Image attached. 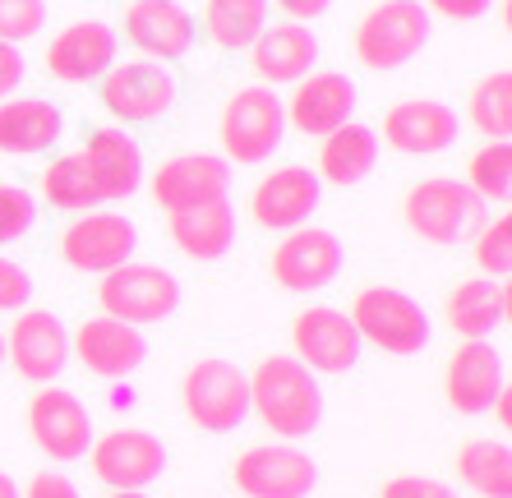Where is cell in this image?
I'll use <instances>...</instances> for the list:
<instances>
[{"label": "cell", "mask_w": 512, "mask_h": 498, "mask_svg": "<svg viewBox=\"0 0 512 498\" xmlns=\"http://www.w3.org/2000/svg\"><path fill=\"white\" fill-rule=\"evenodd\" d=\"M107 498H148V494H143V489H111Z\"/></svg>", "instance_id": "bcb514c9"}, {"label": "cell", "mask_w": 512, "mask_h": 498, "mask_svg": "<svg viewBox=\"0 0 512 498\" xmlns=\"http://www.w3.org/2000/svg\"><path fill=\"white\" fill-rule=\"evenodd\" d=\"M180 282L176 273L157 268V263H120L111 273H102L97 282V305L102 314L120 323H134V328H148V323H162L180 309Z\"/></svg>", "instance_id": "52a82bcc"}, {"label": "cell", "mask_w": 512, "mask_h": 498, "mask_svg": "<svg viewBox=\"0 0 512 498\" xmlns=\"http://www.w3.org/2000/svg\"><path fill=\"white\" fill-rule=\"evenodd\" d=\"M379 166V134L360 120H346L333 134L319 139V171L314 176L328 180V185H360Z\"/></svg>", "instance_id": "f1b7e54d"}, {"label": "cell", "mask_w": 512, "mask_h": 498, "mask_svg": "<svg viewBox=\"0 0 512 498\" xmlns=\"http://www.w3.org/2000/svg\"><path fill=\"white\" fill-rule=\"evenodd\" d=\"M291 346H296L291 356L314 374H346V369L360 365V351H365L356 323L346 319V309L333 305L300 309L291 319Z\"/></svg>", "instance_id": "5bb4252c"}, {"label": "cell", "mask_w": 512, "mask_h": 498, "mask_svg": "<svg viewBox=\"0 0 512 498\" xmlns=\"http://www.w3.org/2000/svg\"><path fill=\"white\" fill-rule=\"evenodd\" d=\"M125 37L139 47V56L171 65V60L190 56L194 14L180 0H130L125 5Z\"/></svg>", "instance_id": "cb8c5ba5"}, {"label": "cell", "mask_w": 512, "mask_h": 498, "mask_svg": "<svg viewBox=\"0 0 512 498\" xmlns=\"http://www.w3.org/2000/svg\"><path fill=\"white\" fill-rule=\"evenodd\" d=\"M139 249V226L130 217L111 213V208H93L79 213L65 231H60V259L70 263L74 273H111L120 263L134 259Z\"/></svg>", "instance_id": "4fadbf2b"}, {"label": "cell", "mask_w": 512, "mask_h": 498, "mask_svg": "<svg viewBox=\"0 0 512 498\" xmlns=\"http://www.w3.org/2000/svg\"><path fill=\"white\" fill-rule=\"evenodd\" d=\"M24 74H28L24 51L10 47V42H0V102H5V97H14V88L24 83Z\"/></svg>", "instance_id": "b9f144b4"}, {"label": "cell", "mask_w": 512, "mask_h": 498, "mask_svg": "<svg viewBox=\"0 0 512 498\" xmlns=\"http://www.w3.org/2000/svg\"><path fill=\"white\" fill-rule=\"evenodd\" d=\"M323 203V180L310 166H273L250 190V217L263 231H296L310 226Z\"/></svg>", "instance_id": "e0dca14e"}, {"label": "cell", "mask_w": 512, "mask_h": 498, "mask_svg": "<svg viewBox=\"0 0 512 498\" xmlns=\"http://www.w3.org/2000/svg\"><path fill=\"white\" fill-rule=\"evenodd\" d=\"M0 498H19V485H14V475L0 471Z\"/></svg>", "instance_id": "f6af8a7d"}, {"label": "cell", "mask_w": 512, "mask_h": 498, "mask_svg": "<svg viewBox=\"0 0 512 498\" xmlns=\"http://www.w3.org/2000/svg\"><path fill=\"white\" fill-rule=\"evenodd\" d=\"M0 365H5V332H0Z\"/></svg>", "instance_id": "7dc6e473"}, {"label": "cell", "mask_w": 512, "mask_h": 498, "mask_svg": "<svg viewBox=\"0 0 512 498\" xmlns=\"http://www.w3.org/2000/svg\"><path fill=\"white\" fill-rule=\"evenodd\" d=\"M250 415L268 425L277 439H310L323 425V388L319 374L296 356H263L250 374Z\"/></svg>", "instance_id": "6da1fadb"}, {"label": "cell", "mask_w": 512, "mask_h": 498, "mask_svg": "<svg viewBox=\"0 0 512 498\" xmlns=\"http://www.w3.org/2000/svg\"><path fill=\"white\" fill-rule=\"evenodd\" d=\"M19 498H79V485H74L65 471H37L33 480L19 489Z\"/></svg>", "instance_id": "ab89813d"}, {"label": "cell", "mask_w": 512, "mask_h": 498, "mask_svg": "<svg viewBox=\"0 0 512 498\" xmlns=\"http://www.w3.org/2000/svg\"><path fill=\"white\" fill-rule=\"evenodd\" d=\"M97 83H102V107H107L120 125H148V120H162L180 97L176 74H171L162 60H148V56L116 60Z\"/></svg>", "instance_id": "ba28073f"}, {"label": "cell", "mask_w": 512, "mask_h": 498, "mask_svg": "<svg viewBox=\"0 0 512 498\" xmlns=\"http://www.w3.org/2000/svg\"><path fill=\"white\" fill-rule=\"evenodd\" d=\"M231 190V162L222 153H180L153 171L148 180V194L162 213H180V208H194V203L208 199H227Z\"/></svg>", "instance_id": "ac0fdd59"}, {"label": "cell", "mask_w": 512, "mask_h": 498, "mask_svg": "<svg viewBox=\"0 0 512 498\" xmlns=\"http://www.w3.org/2000/svg\"><path fill=\"white\" fill-rule=\"evenodd\" d=\"M356 102H360V88L356 79H346L337 70H319V74H305L296 83V93L286 107V125L300 130L305 139H323V134H333L337 125L356 116Z\"/></svg>", "instance_id": "ffe728a7"}, {"label": "cell", "mask_w": 512, "mask_h": 498, "mask_svg": "<svg viewBox=\"0 0 512 498\" xmlns=\"http://www.w3.org/2000/svg\"><path fill=\"white\" fill-rule=\"evenodd\" d=\"M217 139H222V157L236 166H259L282 148L286 139V107L282 97L263 83H250L222 107L217 120Z\"/></svg>", "instance_id": "5b68a950"}, {"label": "cell", "mask_w": 512, "mask_h": 498, "mask_svg": "<svg viewBox=\"0 0 512 498\" xmlns=\"http://www.w3.org/2000/svg\"><path fill=\"white\" fill-rule=\"evenodd\" d=\"M37 222V199L24 185H0V245L24 240Z\"/></svg>", "instance_id": "d590c367"}, {"label": "cell", "mask_w": 512, "mask_h": 498, "mask_svg": "<svg viewBox=\"0 0 512 498\" xmlns=\"http://www.w3.org/2000/svg\"><path fill=\"white\" fill-rule=\"evenodd\" d=\"M88 466L107 489H148L167 475V443L139 425H120L93 439Z\"/></svg>", "instance_id": "8fae6325"}, {"label": "cell", "mask_w": 512, "mask_h": 498, "mask_svg": "<svg viewBox=\"0 0 512 498\" xmlns=\"http://www.w3.org/2000/svg\"><path fill=\"white\" fill-rule=\"evenodd\" d=\"M471 254H476V268L485 277H499L508 282L512 273V217H494L471 236Z\"/></svg>", "instance_id": "e575fe53"}, {"label": "cell", "mask_w": 512, "mask_h": 498, "mask_svg": "<svg viewBox=\"0 0 512 498\" xmlns=\"http://www.w3.org/2000/svg\"><path fill=\"white\" fill-rule=\"evenodd\" d=\"M33 300V277L24 263H14L0 254V314H19Z\"/></svg>", "instance_id": "74e56055"}, {"label": "cell", "mask_w": 512, "mask_h": 498, "mask_svg": "<svg viewBox=\"0 0 512 498\" xmlns=\"http://www.w3.org/2000/svg\"><path fill=\"white\" fill-rule=\"evenodd\" d=\"M466 116L485 139H508L512 134V74L494 70L471 88L466 97Z\"/></svg>", "instance_id": "d6a6232c"}, {"label": "cell", "mask_w": 512, "mask_h": 498, "mask_svg": "<svg viewBox=\"0 0 512 498\" xmlns=\"http://www.w3.org/2000/svg\"><path fill=\"white\" fill-rule=\"evenodd\" d=\"M42 199L51 208H60V213H93V208H102L79 153H65L56 162H47V171H42Z\"/></svg>", "instance_id": "1f68e13d"}, {"label": "cell", "mask_w": 512, "mask_h": 498, "mask_svg": "<svg viewBox=\"0 0 512 498\" xmlns=\"http://www.w3.org/2000/svg\"><path fill=\"white\" fill-rule=\"evenodd\" d=\"M346 263V249L342 240L328 231V226H296V231H286L282 245L273 249V282L291 296H314L323 286H333L337 273H342Z\"/></svg>", "instance_id": "7c38bea8"}, {"label": "cell", "mask_w": 512, "mask_h": 498, "mask_svg": "<svg viewBox=\"0 0 512 498\" xmlns=\"http://www.w3.org/2000/svg\"><path fill=\"white\" fill-rule=\"evenodd\" d=\"M462 134V120L439 97H402L383 111V143L406 157H434L448 153Z\"/></svg>", "instance_id": "2e32d148"}, {"label": "cell", "mask_w": 512, "mask_h": 498, "mask_svg": "<svg viewBox=\"0 0 512 498\" xmlns=\"http://www.w3.org/2000/svg\"><path fill=\"white\" fill-rule=\"evenodd\" d=\"M429 10L420 0H379L356 24V60L365 70H402L425 51Z\"/></svg>", "instance_id": "8992f818"}, {"label": "cell", "mask_w": 512, "mask_h": 498, "mask_svg": "<svg viewBox=\"0 0 512 498\" xmlns=\"http://www.w3.org/2000/svg\"><path fill=\"white\" fill-rule=\"evenodd\" d=\"M70 356H79V365L93 379H130L134 369L148 360V337L134 323L97 314V319L79 323L70 332Z\"/></svg>", "instance_id": "d6986e66"}, {"label": "cell", "mask_w": 512, "mask_h": 498, "mask_svg": "<svg viewBox=\"0 0 512 498\" xmlns=\"http://www.w3.org/2000/svg\"><path fill=\"white\" fill-rule=\"evenodd\" d=\"M489 411L499 415V425H503V429H512V397H508V388H503L499 397H494V406H489Z\"/></svg>", "instance_id": "ee69618b"}, {"label": "cell", "mask_w": 512, "mask_h": 498, "mask_svg": "<svg viewBox=\"0 0 512 498\" xmlns=\"http://www.w3.org/2000/svg\"><path fill=\"white\" fill-rule=\"evenodd\" d=\"M28 434H33L37 452L60 466L84 462L97 439L88 406L70 388H56V383H42L33 392V402H28Z\"/></svg>", "instance_id": "30bf717a"}, {"label": "cell", "mask_w": 512, "mask_h": 498, "mask_svg": "<svg viewBox=\"0 0 512 498\" xmlns=\"http://www.w3.org/2000/svg\"><path fill=\"white\" fill-rule=\"evenodd\" d=\"M457 480L480 498H512V448L494 439H466L457 448Z\"/></svg>", "instance_id": "f546056e"}, {"label": "cell", "mask_w": 512, "mask_h": 498, "mask_svg": "<svg viewBox=\"0 0 512 498\" xmlns=\"http://www.w3.org/2000/svg\"><path fill=\"white\" fill-rule=\"evenodd\" d=\"M485 208L489 203L457 176L416 180L402 199V217L411 226V236H420L425 245H439V249L466 245L485 226Z\"/></svg>", "instance_id": "7a4b0ae2"}, {"label": "cell", "mask_w": 512, "mask_h": 498, "mask_svg": "<svg viewBox=\"0 0 512 498\" xmlns=\"http://www.w3.org/2000/svg\"><path fill=\"white\" fill-rule=\"evenodd\" d=\"M79 162H84V171L102 203L130 199L143 185V148L134 143V134H125L120 125H102V130L88 134L84 148H79Z\"/></svg>", "instance_id": "7402d4cb"}, {"label": "cell", "mask_w": 512, "mask_h": 498, "mask_svg": "<svg viewBox=\"0 0 512 498\" xmlns=\"http://www.w3.org/2000/svg\"><path fill=\"white\" fill-rule=\"evenodd\" d=\"M448 314V328L462 337V342H480L494 328H503L512 314V291L499 277H466L453 286V296L443 305Z\"/></svg>", "instance_id": "4316f807"}, {"label": "cell", "mask_w": 512, "mask_h": 498, "mask_svg": "<svg viewBox=\"0 0 512 498\" xmlns=\"http://www.w3.org/2000/svg\"><path fill=\"white\" fill-rule=\"evenodd\" d=\"M250 65L263 88L300 83L319 65V37L310 33V24H291V19L286 24H268L250 42Z\"/></svg>", "instance_id": "d4e9b609"}, {"label": "cell", "mask_w": 512, "mask_h": 498, "mask_svg": "<svg viewBox=\"0 0 512 498\" xmlns=\"http://www.w3.org/2000/svg\"><path fill=\"white\" fill-rule=\"evenodd\" d=\"M116 56H120L116 28L102 24V19H79V24H65L51 37L47 70L60 83H97L116 65Z\"/></svg>", "instance_id": "603a6c76"}, {"label": "cell", "mask_w": 512, "mask_h": 498, "mask_svg": "<svg viewBox=\"0 0 512 498\" xmlns=\"http://www.w3.org/2000/svg\"><path fill=\"white\" fill-rule=\"evenodd\" d=\"M180 406L203 434H231L250 420V374L222 356L194 360L180 379Z\"/></svg>", "instance_id": "3957f363"}, {"label": "cell", "mask_w": 512, "mask_h": 498, "mask_svg": "<svg viewBox=\"0 0 512 498\" xmlns=\"http://www.w3.org/2000/svg\"><path fill=\"white\" fill-rule=\"evenodd\" d=\"M346 319L356 323L360 342L383 356H420L429 346V314L397 286H360Z\"/></svg>", "instance_id": "277c9868"}, {"label": "cell", "mask_w": 512, "mask_h": 498, "mask_svg": "<svg viewBox=\"0 0 512 498\" xmlns=\"http://www.w3.org/2000/svg\"><path fill=\"white\" fill-rule=\"evenodd\" d=\"M420 5L439 19H453V24H471V19L494 10V0H420Z\"/></svg>", "instance_id": "60d3db41"}, {"label": "cell", "mask_w": 512, "mask_h": 498, "mask_svg": "<svg viewBox=\"0 0 512 498\" xmlns=\"http://www.w3.org/2000/svg\"><path fill=\"white\" fill-rule=\"evenodd\" d=\"M47 24V0H0V42H28Z\"/></svg>", "instance_id": "8d00e7d4"}, {"label": "cell", "mask_w": 512, "mask_h": 498, "mask_svg": "<svg viewBox=\"0 0 512 498\" xmlns=\"http://www.w3.org/2000/svg\"><path fill=\"white\" fill-rule=\"evenodd\" d=\"M268 5H277L291 24H314V19L333 10V0H268Z\"/></svg>", "instance_id": "7bdbcfd3"}, {"label": "cell", "mask_w": 512, "mask_h": 498, "mask_svg": "<svg viewBox=\"0 0 512 498\" xmlns=\"http://www.w3.org/2000/svg\"><path fill=\"white\" fill-rule=\"evenodd\" d=\"M167 231H171V245L185 259L217 263V259H227L231 245H236V208H231V199L194 203V208L167 213Z\"/></svg>", "instance_id": "484cf974"}, {"label": "cell", "mask_w": 512, "mask_h": 498, "mask_svg": "<svg viewBox=\"0 0 512 498\" xmlns=\"http://www.w3.org/2000/svg\"><path fill=\"white\" fill-rule=\"evenodd\" d=\"M379 498H462L448 480H434V475H393L383 480Z\"/></svg>", "instance_id": "f35d334b"}, {"label": "cell", "mask_w": 512, "mask_h": 498, "mask_svg": "<svg viewBox=\"0 0 512 498\" xmlns=\"http://www.w3.org/2000/svg\"><path fill=\"white\" fill-rule=\"evenodd\" d=\"M231 480L245 498H310L319 485V462L296 443H254L236 457Z\"/></svg>", "instance_id": "9c48e42d"}, {"label": "cell", "mask_w": 512, "mask_h": 498, "mask_svg": "<svg viewBox=\"0 0 512 498\" xmlns=\"http://www.w3.org/2000/svg\"><path fill=\"white\" fill-rule=\"evenodd\" d=\"M60 130H65V116L47 97H5L0 102V153L5 157L51 153Z\"/></svg>", "instance_id": "83f0119b"}, {"label": "cell", "mask_w": 512, "mask_h": 498, "mask_svg": "<svg viewBox=\"0 0 512 498\" xmlns=\"http://www.w3.org/2000/svg\"><path fill=\"white\" fill-rule=\"evenodd\" d=\"M466 185L485 203H508L512 194V143L508 139H485L476 157L466 162Z\"/></svg>", "instance_id": "836d02e7"}, {"label": "cell", "mask_w": 512, "mask_h": 498, "mask_svg": "<svg viewBox=\"0 0 512 498\" xmlns=\"http://www.w3.org/2000/svg\"><path fill=\"white\" fill-rule=\"evenodd\" d=\"M5 360L19 379L37 383V388L56 383L70 365V328L51 309H19L14 328L5 332Z\"/></svg>", "instance_id": "9a60e30c"}, {"label": "cell", "mask_w": 512, "mask_h": 498, "mask_svg": "<svg viewBox=\"0 0 512 498\" xmlns=\"http://www.w3.org/2000/svg\"><path fill=\"white\" fill-rule=\"evenodd\" d=\"M268 28V0H208L203 33L217 51H250V42Z\"/></svg>", "instance_id": "4dcf8cb0"}, {"label": "cell", "mask_w": 512, "mask_h": 498, "mask_svg": "<svg viewBox=\"0 0 512 498\" xmlns=\"http://www.w3.org/2000/svg\"><path fill=\"white\" fill-rule=\"evenodd\" d=\"M508 388V369H503V356L489 346V337L480 342H462L448 356V369H443V397L457 415H485L494 406V397Z\"/></svg>", "instance_id": "44dd1931"}]
</instances>
